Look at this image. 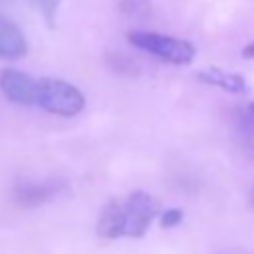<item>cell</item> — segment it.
<instances>
[{
    "label": "cell",
    "instance_id": "6da1fadb",
    "mask_svg": "<svg viewBox=\"0 0 254 254\" xmlns=\"http://www.w3.org/2000/svg\"><path fill=\"white\" fill-rule=\"evenodd\" d=\"M159 200L145 192L133 190L129 194L109 200L97 218V234L101 238H141L159 216Z\"/></svg>",
    "mask_w": 254,
    "mask_h": 254
},
{
    "label": "cell",
    "instance_id": "7a4b0ae2",
    "mask_svg": "<svg viewBox=\"0 0 254 254\" xmlns=\"http://www.w3.org/2000/svg\"><path fill=\"white\" fill-rule=\"evenodd\" d=\"M36 105L60 117H73L85 107V97L69 81L42 77L36 79Z\"/></svg>",
    "mask_w": 254,
    "mask_h": 254
},
{
    "label": "cell",
    "instance_id": "3957f363",
    "mask_svg": "<svg viewBox=\"0 0 254 254\" xmlns=\"http://www.w3.org/2000/svg\"><path fill=\"white\" fill-rule=\"evenodd\" d=\"M127 40L135 48H139V50H143V52H147V54H151L163 62L175 64V65L190 64L194 60V54H196V50L190 42L181 40V38H173L167 34L139 30V32H129Z\"/></svg>",
    "mask_w": 254,
    "mask_h": 254
},
{
    "label": "cell",
    "instance_id": "277c9868",
    "mask_svg": "<svg viewBox=\"0 0 254 254\" xmlns=\"http://www.w3.org/2000/svg\"><path fill=\"white\" fill-rule=\"evenodd\" d=\"M0 91L18 105H36V79L20 69L6 67L0 71Z\"/></svg>",
    "mask_w": 254,
    "mask_h": 254
},
{
    "label": "cell",
    "instance_id": "5b68a950",
    "mask_svg": "<svg viewBox=\"0 0 254 254\" xmlns=\"http://www.w3.org/2000/svg\"><path fill=\"white\" fill-rule=\"evenodd\" d=\"M28 42L24 32L6 16L0 14V58L4 60H18L26 56Z\"/></svg>",
    "mask_w": 254,
    "mask_h": 254
},
{
    "label": "cell",
    "instance_id": "8992f818",
    "mask_svg": "<svg viewBox=\"0 0 254 254\" xmlns=\"http://www.w3.org/2000/svg\"><path fill=\"white\" fill-rule=\"evenodd\" d=\"M198 79L208 83V85H214V87H220L228 93H246L248 85H246V79L238 73H232V71H226V69H218V67H206V69H200L198 71Z\"/></svg>",
    "mask_w": 254,
    "mask_h": 254
},
{
    "label": "cell",
    "instance_id": "52a82bcc",
    "mask_svg": "<svg viewBox=\"0 0 254 254\" xmlns=\"http://www.w3.org/2000/svg\"><path fill=\"white\" fill-rule=\"evenodd\" d=\"M56 194L54 183H24L14 189V198L24 206H38Z\"/></svg>",
    "mask_w": 254,
    "mask_h": 254
},
{
    "label": "cell",
    "instance_id": "ba28073f",
    "mask_svg": "<svg viewBox=\"0 0 254 254\" xmlns=\"http://www.w3.org/2000/svg\"><path fill=\"white\" fill-rule=\"evenodd\" d=\"M161 226L163 228H173V226H177L181 220H183V210H179V208H167V210H163V214H161Z\"/></svg>",
    "mask_w": 254,
    "mask_h": 254
},
{
    "label": "cell",
    "instance_id": "9c48e42d",
    "mask_svg": "<svg viewBox=\"0 0 254 254\" xmlns=\"http://www.w3.org/2000/svg\"><path fill=\"white\" fill-rule=\"evenodd\" d=\"M244 58H248V60H254V42H250L246 48H244Z\"/></svg>",
    "mask_w": 254,
    "mask_h": 254
},
{
    "label": "cell",
    "instance_id": "30bf717a",
    "mask_svg": "<svg viewBox=\"0 0 254 254\" xmlns=\"http://www.w3.org/2000/svg\"><path fill=\"white\" fill-rule=\"evenodd\" d=\"M250 204H252V208H254V189H252V192H250Z\"/></svg>",
    "mask_w": 254,
    "mask_h": 254
},
{
    "label": "cell",
    "instance_id": "8fae6325",
    "mask_svg": "<svg viewBox=\"0 0 254 254\" xmlns=\"http://www.w3.org/2000/svg\"><path fill=\"white\" fill-rule=\"evenodd\" d=\"M250 111H252V115H254V103H252V105H250Z\"/></svg>",
    "mask_w": 254,
    "mask_h": 254
}]
</instances>
